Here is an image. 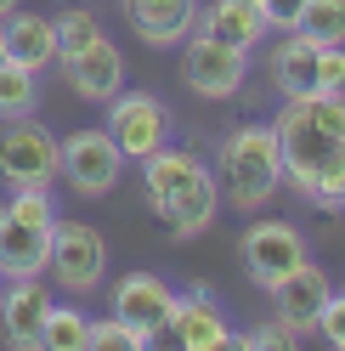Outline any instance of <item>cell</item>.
<instances>
[{
	"mask_svg": "<svg viewBox=\"0 0 345 351\" xmlns=\"http://www.w3.org/2000/svg\"><path fill=\"white\" fill-rule=\"evenodd\" d=\"M57 204L40 187H17L0 204V278H40L51 261Z\"/></svg>",
	"mask_w": 345,
	"mask_h": 351,
	"instance_id": "cell-4",
	"label": "cell"
},
{
	"mask_svg": "<svg viewBox=\"0 0 345 351\" xmlns=\"http://www.w3.org/2000/svg\"><path fill=\"white\" fill-rule=\"evenodd\" d=\"M317 335L329 340L334 351H345V300H340V295H334L329 306H322V317H317Z\"/></svg>",
	"mask_w": 345,
	"mask_h": 351,
	"instance_id": "cell-27",
	"label": "cell"
},
{
	"mask_svg": "<svg viewBox=\"0 0 345 351\" xmlns=\"http://www.w3.org/2000/svg\"><path fill=\"white\" fill-rule=\"evenodd\" d=\"M261 12H266V29H294L300 23V12H306V0H261Z\"/></svg>",
	"mask_w": 345,
	"mask_h": 351,
	"instance_id": "cell-28",
	"label": "cell"
},
{
	"mask_svg": "<svg viewBox=\"0 0 345 351\" xmlns=\"http://www.w3.org/2000/svg\"><path fill=\"white\" fill-rule=\"evenodd\" d=\"M40 351H91V317L79 306H57L46 312V328H40Z\"/></svg>",
	"mask_w": 345,
	"mask_h": 351,
	"instance_id": "cell-20",
	"label": "cell"
},
{
	"mask_svg": "<svg viewBox=\"0 0 345 351\" xmlns=\"http://www.w3.org/2000/svg\"><path fill=\"white\" fill-rule=\"evenodd\" d=\"M125 176V153L119 142L107 136V130H74L68 142H62V182H68L79 199H107V193L119 187Z\"/></svg>",
	"mask_w": 345,
	"mask_h": 351,
	"instance_id": "cell-9",
	"label": "cell"
},
{
	"mask_svg": "<svg viewBox=\"0 0 345 351\" xmlns=\"http://www.w3.org/2000/svg\"><path fill=\"white\" fill-rule=\"evenodd\" d=\"M294 34H306L311 46H345V0H306Z\"/></svg>",
	"mask_w": 345,
	"mask_h": 351,
	"instance_id": "cell-22",
	"label": "cell"
},
{
	"mask_svg": "<svg viewBox=\"0 0 345 351\" xmlns=\"http://www.w3.org/2000/svg\"><path fill=\"white\" fill-rule=\"evenodd\" d=\"M34 102H40V80L34 69H23V62H0V119H23L34 114Z\"/></svg>",
	"mask_w": 345,
	"mask_h": 351,
	"instance_id": "cell-21",
	"label": "cell"
},
{
	"mask_svg": "<svg viewBox=\"0 0 345 351\" xmlns=\"http://www.w3.org/2000/svg\"><path fill=\"white\" fill-rule=\"evenodd\" d=\"M164 335L176 340V346H187V351H221V346H232V323L221 312V300L199 283V289H187V295L170 300Z\"/></svg>",
	"mask_w": 345,
	"mask_h": 351,
	"instance_id": "cell-12",
	"label": "cell"
},
{
	"mask_svg": "<svg viewBox=\"0 0 345 351\" xmlns=\"http://www.w3.org/2000/svg\"><path fill=\"white\" fill-rule=\"evenodd\" d=\"M340 300H345V289H340Z\"/></svg>",
	"mask_w": 345,
	"mask_h": 351,
	"instance_id": "cell-31",
	"label": "cell"
},
{
	"mask_svg": "<svg viewBox=\"0 0 345 351\" xmlns=\"http://www.w3.org/2000/svg\"><path fill=\"white\" fill-rule=\"evenodd\" d=\"M266 80L277 85V97H311L317 91V46L289 29L266 57Z\"/></svg>",
	"mask_w": 345,
	"mask_h": 351,
	"instance_id": "cell-17",
	"label": "cell"
},
{
	"mask_svg": "<svg viewBox=\"0 0 345 351\" xmlns=\"http://www.w3.org/2000/svg\"><path fill=\"white\" fill-rule=\"evenodd\" d=\"M329 300H334V283H329V272H322V267H311V261H300V267H294V272H289V278L272 289V312L283 317V323H294L300 335H311Z\"/></svg>",
	"mask_w": 345,
	"mask_h": 351,
	"instance_id": "cell-15",
	"label": "cell"
},
{
	"mask_svg": "<svg viewBox=\"0 0 345 351\" xmlns=\"http://www.w3.org/2000/svg\"><path fill=\"white\" fill-rule=\"evenodd\" d=\"M272 130L283 153V182L317 210H345V91L283 97Z\"/></svg>",
	"mask_w": 345,
	"mask_h": 351,
	"instance_id": "cell-1",
	"label": "cell"
},
{
	"mask_svg": "<svg viewBox=\"0 0 345 351\" xmlns=\"http://www.w3.org/2000/svg\"><path fill=\"white\" fill-rule=\"evenodd\" d=\"M46 272L57 278L62 295H91L107 278V238L85 221H57L51 227V261Z\"/></svg>",
	"mask_w": 345,
	"mask_h": 351,
	"instance_id": "cell-7",
	"label": "cell"
},
{
	"mask_svg": "<svg viewBox=\"0 0 345 351\" xmlns=\"http://www.w3.org/2000/svg\"><path fill=\"white\" fill-rule=\"evenodd\" d=\"M215 176H221L232 210H266L283 187V153H277V130L272 125H238L221 136V153H215Z\"/></svg>",
	"mask_w": 345,
	"mask_h": 351,
	"instance_id": "cell-3",
	"label": "cell"
},
{
	"mask_svg": "<svg viewBox=\"0 0 345 351\" xmlns=\"http://www.w3.org/2000/svg\"><path fill=\"white\" fill-rule=\"evenodd\" d=\"M142 182H147V204L164 221V232L187 244L215 227V210H221V182L215 170L199 159L192 147H159L153 159H142Z\"/></svg>",
	"mask_w": 345,
	"mask_h": 351,
	"instance_id": "cell-2",
	"label": "cell"
},
{
	"mask_svg": "<svg viewBox=\"0 0 345 351\" xmlns=\"http://www.w3.org/2000/svg\"><path fill=\"white\" fill-rule=\"evenodd\" d=\"M46 312H51V289L40 278H6V289H0V335H6V346L34 351Z\"/></svg>",
	"mask_w": 345,
	"mask_h": 351,
	"instance_id": "cell-13",
	"label": "cell"
},
{
	"mask_svg": "<svg viewBox=\"0 0 345 351\" xmlns=\"http://www.w3.org/2000/svg\"><path fill=\"white\" fill-rule=\"evenodd\" d=\"M204 29L215 40H227V46L255 51V46H261V34H266V12H261V0H209Z\"/></svg>",
	"mask_w": 345,
	"mask_h": 351,
	"instance_id": "cell-19",
	"label": "cell"
},
{
	"mask_svg": "<svg viewBox=\"0 0 345 351\" xmlns=\"http://www.w3.org/2000/svg\"><path fill=\"white\" fill-rule=\"evenodd\" d=\"M238 255H244L249 283H255L261 295H272L277 283L306 261V238H300V227H289V221H255V227H244V238H238Z\"/></svg>",
	"mask_w": 345,
	"mask_h": 351,
	"instance_id": "cell-10",
	"label": "cell"
},
{
	"mask_svg": "<svg viewBox=\"0 0 345 351\" xmlns=\"http://www.w3.org/2000/svg\"><path fill=\"white\" fill-rule=\"evenodd\" d=\"M181 80H187L192 97L227 102V97H238L244 80H249V51L215 40L209 29H192V34L181 40Z\"/></svg>",
	"mask_w": 345,
	"mask_h": 351,
	"instance_id": "cell-6",
	"label": "cell"
},
{
	"mask_svg": "<svg viewBox=\"0 0 345 351\" xmlns=\"http://www.w3.org/2000/svg\"><path fill=\"white\" fill-rule=\"evenodd\" d=\"M91 351H142V340L119 317H102V323H91Z\"/></svg>",
	"mask_w": 345,
	"mask_h": 351,
	"instance_id": "cell-25",
	"label": "cell"
},
{
	"mask_svg": "<svg viewBox=\"0 0 345 351\" xmlns=\"http://www.w3.org/2000/svg\"><path fill=\"white\" fill-rule=\"evenodd\" d=\"M62 69H68L74 97H85V102H114L125 91V57H119V46L107 34H97L74 57H62Z\"/></svg>",
	"mask_w": 345,
	"mask_h": 351,
	"instance_id": "cell-14",
	"label": "cell"
},
{
	"mask_svg": "<svg viewBox=\"0 0 345 351\" xmlns=\"http://www.w3.org/2000/svg\"><path fill=\"white\" fill-rule=\"evenodd\" d=\"M125 17L153 51H164L199 29V0H125Z\"/></svg>",
	"mask_w": 345,
	"mask_h": 351,
	"instance_id": "cell-16",
	"label": "cell"
},
{
	"mask_svg": "<svg viewBox=\"0 0 345 351\" xmlns=\"http://www.w3.org/2000/svg\"><path fill=\"white\" fill-rule=\"evenodd\" d=\"M51 29H57V62H62V57H74L79 46H91V40L102 34L97 12H85V6H68V12H57V17H51Z\"/></svg>",
	"mask_w": 345,
	"mask_h": 351,
	"instance_id": "cell-23",
	"label": "cell"
},
{
	"mask_svg": "<svg viewBox=\"0 0 345 351\" xmlns=\"http://www.w3.org/2000/svg\"><path fill=\"white\" fill-rule=\"evenodd\" d=\"M317 91H345V46H317Z\"/></svg>",
	"mask_w": 345,
	"mask_h": 351,
	"instance_id": "cell-26",
	"label": "cell"
},
{
	"mask_svg": "<svg viewBox=\"0 0 345 351\" xmlns=\"http://www.w3.org/2000/svg\"><path fill=\"white\" fill-rule=\"evenodd\" d=\"M232 346H244V351H261V346H277V351H294L300 346V328L294 323H283L272 312V323H261V328H249V335H232Z\"/></svg>",
	"mask_w": 345,
	"mask_h": 351,
	"instance_id": "cell-24",
	"label": "cell"
},
{
	"mask_svg": "<svg viewBox=\"0 0 345 351\" xmlns=\"http://www.w3.org/2000/svg\"><path fill=\"white\" fill-rule=\"evenodd\" d=\"M0 62H6V29H0Z\"/></svg>",
	"mask_w": 345,
	"mask_h": 351,
	"instance_id": "cell-30",
	"label": "cell"
},
{
	"mask_svg": "<svg viewBox=\"0 0 345 351\" xmlns=\"http://www.w3.org/2000/svg\"><path fill=\"white\" fill-rule=\"evenodd\" d=\"M107 136L119 142L125 159H153V153L170 142V108L153 97V91H119L114 102H107Z\"/></svg>",
	"mask_w": 345,
	"mask_h": 351,
	"instance_id": "cell-8",
	"label": "cell"
},
{
	"mask_svg": "<svg viewBox=\"0 0 345 351\" xmlns=\"http://www.w3.org/2000/svg\"><path fill=\"white\" fill-rule=\"evenodd\" d=\"M170 300H176V289H170L159 272H125V278L114 283V317H119L125 328H136L142 351L164 335V323H170Z\"/></svg>",
	"mask_w": 345,
	"mask_h": 351,
	"instance_id": "cell-11",
	"label": "cell"
},
{
	"mask_svg": "<svg viewBox=\"0 0 345 351\" xmlns=\"http://www.w3.org/2000/svg\"><path fill=\"white\" fill-rule=\"evenodd\" d=\"M0 182H6L12 193L17 187L51 193L62 182V142L51 136L46 125H34L29 114L23 119H6V125H0Z\"/></svg>",
	"mask_w": 345,
	"mask_h": 351,
	"instance_id": "cell-5",
	"label": "cell"
},
{
	"mask_svg": "<svg viewBox=\"0 0 345 351\" xmlns=\"http://www.w3.org/2000/svg\"><path fill=\"white\" fill-rule=\"evenodd\" d=\"M0 29H6V57H12V62H23V69H34V74L57 62V29H51V17L17 6Z\"/></svg>",
	"mask_w": 345,
	"mask_h": 351,
	"instance_id": "cell-18",
	"label": "cell"
},
{
	"mask_svg": "<svg viewBox=\"0 0 345 351\" xmlns=\"http://www.w3.org/2000/svg\"><path fill=\"white\" fill-rule=\"evenodd\" d=\"M17 6H23V0H0V23H6V17H12Z\"/></svg>",
	"mask_w": 345,
	"mask_h": 351,
	"instance_id": "cell-29",
	"label": "cell"
}]
</instances>
